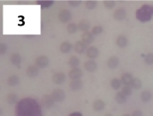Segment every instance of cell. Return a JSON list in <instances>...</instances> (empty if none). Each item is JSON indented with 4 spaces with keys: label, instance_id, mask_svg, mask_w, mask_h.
Returning a JSON list of instances; mask_svg holds the SVG:
<instances>
[{
    "label": "cell",
    "instance_id": "cell-28",
    "mask_svg": "<svg viewBox=\"0 0 153 116\" xmlns=\"http://www.w3.org/2000/svg\"><path fill=\"white\" fill-rule=\"evenodd\" d=\"M121 80L120 79H113L112 80H111V87H112V89L114 90H118V89H120L121 88Z\"/></svg>",
    "mask_w": 153,
    "mask_h": 116
},
{
    "label": "cell",
    "instance_id": "cell-11",
    "mask_svg": "<svg viewBox=\"0 0 153 116\" xmlns=\"http://www.w3.org/2000/svg\"><path fill=\"white\" fill-rule=\"evenodd\" d=\"M39 67H37L36 65H31L27 67V75L30 78H34L36 76L39 75L40 70H39Z\"/></svg>",
    "mask_w": 153,
    "mask_h": 116
},
{
    "label": "cell",
    "instance_id": "cell-34",
    "mask_svg": "<svg viewBox=\"0 0 153 116\" xmlns=\"http://www.w3.org/2000/svg\"><path fill=\"white\" fill-rule=\"evenodd\" d=\"M145 62L146 64L148 65H152L153 64V54L152 53H149L145 56Z\"/></svg>",
    "mask_w": 153,
    "mask_h": 116
},
{
    "label": "cell",
    "instance_id": "cell-27",
    "mask_svg": "<svg viewBox=\"0 0 153 116\" xmlns=\"http://www.w3.org/2000/svg\"><path fill=\"white\" fill-rule=\"evenodd\" d=\"M131 85H132V87H133L134 89H135V90H139V89L141 88V86H142V82H141V80H140L139 79L135 78V79H134L133 83H132Z\"/></svg>",
    "mask_w": 153,
    "mask_h": 116
},
{
    "label": "cell",
    "instance_id": "cell-25",
    "mask_svg": "<svg viewBox=\"0 0 153 116\" xmlns=\"http://www.w3.org/2000/svg\"><path fill=\"white\" fill-rule=\"evenodd\" d=\"M8 84L10 86H16L19 84V78L16 75H11L8 79Z\"/></svg>",
    "mask_w": 153,
    "mask_h": 116
},
{
    "label": "cell",
    "instance_id": "cell-36",
    "mask_svg": "<svg viewBox=\"0 0 153 116\" xmlns=\"http://www.w3.org/2000/svg\"><path fill=\"white\" fill-rule=\"evenodd\" d=\"M7 52V45L5 44H0V53L1 55H4Z\"/></svg>",
    "mask_w": 153,
    "mask_h": 116
},
{
    "label": "cell",
    "instance_id": "cell-29",
    "mask_svg": "<svg viewBox=\"0 0 153 116\" xmlns=\"http://www.w3.org/2000/svg\"><path fill=\"white\" fill-rule=\"evenodd\" d=\"M18 101V97L16 94H9L7 97V102L9 104H15Z\"/></svg>",
    "mask_w": 153,
    "mask_h": 116
},
{
    "label": "cell",
    "instance_id": "cell-9",
    "mask_svg": "<svg viewBox=\"0 0 153 116\" xmlns=\"http://www.w3.org/2000/svg\"><path fill=\"white\" fill-rule=\"evenodd\" d=\"M65 78H66V76L64 73H62V72L55 73L52 76V81L56 84H61L64 82Z\"/></svg>",
    "mask_w": 153,
    "mask_h": 116
},
{
    "label": "cell",
    "instance_id": "cell-35",
    "mask_svg": "<svg viewBox=\"0 0 153 116\" xmlns=\"http://www.w3.org/2000/svg\"><path fill=\"white\" fill-rule=\"evenodd\" d=\"M69 5L72 6V7H77V6H79V5L81 4V1H78V0H70V1H69Z\"/></svg>",
    "mask_w": 153,
    "mask_h": 116
},
{
    "label": "cell",
    "instance_id": "cell-40",
    "mask_svg": "<svg viewBox=\"0 0 153 116\" xmlns=\"http://www.w3.org/2000/svg\"><path fill=\"white\" fill-rule=\"evenodd\" d=\"M123 116H131V115H124Z\"/></svg>",
    "mask_w": 153,
    "mask_h": 116
},
{
    "label": "cell",
    "instance_id": "cell-16",
    "mask_svg": "<svg viewBox=\"0 0 153 116\" xmlns=\"http://www.w3.org/2000/svg\"><path fill=\"white\" fill-rule=\"evenodd\" d=\"M98 52L99 51L97 50V48H96L95 46H91L87 50V56L88 58L93 60L94 58H96L98 56Z\"/></svg>",
    "mask_w": 153,
    "mask_h": 116
},
{
    "label": "cell",
    "instance_id": "cell-8",
    "mask_svg": "<svg viewBox=\"0 0 153 116\" xmlns=\"http://www.w3.org/2000/svg\"><path fill=\"white\" fill-rule=\"evenodd\" d=\"M49 59L47 57L45 56H40L36 59V66L40 67V68H44L46 67L49 65Z\"/></svg>",
    "mask_w": 153,
    "mask_h": 116
},
{
    "label": "cell",
    "instance_id": "cell-38",
    "mask_svg": "<svg viewBox=\"0 0 153 116\" xmlns=\"http://www.w3.org/2000/svg\"><path fill=\"white\" fill-rule=\"evenodd\" d=\"M69 116H83V115H82V114L80 113V112H74V113L69 114Z\"/></svg>",
    "mask_w": 153,
    "mask_h": 116
},
{
    "label": "cell",
    "instance_id": "cell-1",
    "mask_svg": "<svg viewBox=\"0 0 153 116\" xmlns=\"http://www.w3.org/2000/svg\"><path fill=\"white\" fill-rule=\"evenodd\" d=\"M137 19L141 21H147L153 16V7L151 5H144L137 11Z\"/></svg>",
    "mask_w": 153,
    "mask_h": 116
},
{
    "label": "cell",
    "instance_id": "cell-7",
    "mask_svg": "<svg viewBox=\"0 0 153 116\" xmlns=\"http://www.w3.org/2000/svg\"><path fill=\"white\" fill-rule=\"evenodd\" d=\"M82 75H83V73H82L81 68H79V67H77V68H72L69 72V77L72 80H74V79H80Z\"/></svg>",
    "mask_w": 153,
    "mask_h": 116
},
{
    "label": "cell",
    "instance_id": "cell-30",
    "mask_svg": "<svg viewBox=\"0 0 153 116\" xmlns=\"http://www.w3.org/2000/svg\"><path fill=\"white\" fill-rule=\"evenodd\" d=\"M97 6V2L96 1H93V0H88L86 2V7L89 10H92L93 9L96 8Z\"/></svg>",
    "mask_w": 153,
    "mask_h": 116
},
{
    "label": "cell",
    "instance_id": "cell-32",
    "mask_svg": "<svg viewBox=\"0 0 153 116\" xmlns=\"http://www.w3.org/2000/svg\"><path fill=\"white\" fill-rule=\"evenodd\" d=\"M121 93L125 96V97H128L132 94V89L130 86H128V85H125L122 89H121Z\"/></svg>",
    "mask_w": 153,
    "mask_h": 116
},
{
    "label": "cell",
    "instance_id": "cell-18",
    "mask_svg": "<svg viewBox=\"0 0 153 116\" xmlns=\"http://www.w3.org/2000/svg\"><path fill=\"white\" fill-rule=\"evenodd\" d=\"M119 58L115 56H113L109 58V60L107 61V66L110 68H115L116 67L119 65Z\"/></svg>",
    "mask_w": 153,
    "mask_h": 116
},
{
    "label": "cell",
    "instance_id": "cell-6",
    "mask_svg": "<svg viewBox=\"0 0 153 116\" xmlns=\"http://www.w3.org/2000/svg\"><path fill=\"white\" fill-rule=\"evenodd\" d=\"M41 103L45 108H51L54 104V100L51 95H45L41 99Z\"/></svg>",
    "mask_w": 153,
    "mask_h": 116
},
{
    "label": "cell",
    "instance_id": "cell-20",
    "mask_svg": "<svg viewBox=\"0 0 153 116\" xmlns=\"http://www.w3.org/2000/svg\"><path fill=\"white\" fill-rule=\"evenodd\" d=\"M90 27V22L87 20H81V21L78 23V28L83 31V32H87Z\"/></svg>",
    "mask_w": 153,
    "mask_h": 116
},
{
    "label": "cell",
    "instance_id": "cell-12",
    "mask_svg": "<svg viewBox=\"0 0 153 116\" xmlns=\"http://www.w3.org/2000/svg\"><path fill=\"white\" fill-rule=\"evenodd\" d=\"M74 50L76 53H79V54H82L84 53L87 50V44L82 41H77L74 44Z\"/></svg>",
    "mask_w": 153,
    "mask_h": 116
},
{
    "label": "cell",
    "instance_id": "cell-26",
    "mask_svg": "<svg viewBox=\"0 0 153 116\" xmlns=\"http://www.w3.org/2000/svg\"><path fill=\"white\" fill-rule=\"evenodd\" d=\"M67 30H68V33H75L77 32V30H78V26L76 25L75 23H69L68 26H67Z\"/></svg>",
    "mask_w": 153,
    "mask_h": 116
},
{
    "label": "cell",
    "instance_id": "cell-13",
    "mask_svg": "<svg viewBox=\"0 0 153 116\" xmlns=\"http://www.w3.org/2000/svg\"><path fill=\"white\" fill-rule=\"evenodd\" d=\"M121 83H123L125 85H131L132 83H133V80H134V77L133 75L129 73H125L121 75Z\"/></svg>",
    "mask_w": 153,
    "mask_h": 116
},
{
    "label": "cell",
    "instance_id": "cell-4",
    "mask_svg": "<svg viewBox=\"0 0 153 116\" xmlns=\"http://www.w3.org/2000/svg\"><path fill=\"white\" fill-rule=\"evenodd\" d=\"M84 67H85V69H86L87 72H89V73H92V72H94V71L97 69V62H96L94 60H92V59H89L87 62H85V63H84Z\"/></svg>",
    "mask_w": 153,
    "mask_h": 116
},
{
    "label": "cell",
    "instance_id": "cell-3",
    "mask_svg": "<svg viewBox=\"0 0 153 116\" xmlns=\"http://www.w3.org/2000/svg\"><path fill=\"white\" fill-rule=\"evenodd\" d=\"M51 97L54 102H63L65 99V93L61 89H55L52 91Z\"/></svg>",
    "mask_w": 153,
    "mask_h": 116
},
{
    "label": "cell",
    "instance_id": "cell-33",
    "mask_svg": "<svg viewBox=\"0 0 153 116\" xmlns=\"http://www.w3.org/2000/svg\"><path fill=\"white\" fill-rule=\"evenodd\" d=\"M103 32V27L101 26H93V28H92V33L93 34V35H99V34H101Z\"/></svg>",
    "mask_w": 153,
    "mask_h": 116
},
{
    "label": "cell",
    "instance_id": "cell-17",
    "mask_svg": "<svg viewBox=\"0 0 153 116\" xmlns=\"http://www.w3.org/2000/svg\"><path fill=\"white\" fill-rule=\"evenodd\" d=\"M73 45L72 44H70L69 42L64 41L60 45V50L62 53H64V54H67V53H69L71 50H72Z\"/></svg>",
    "mask_w": 153,
    "mask_h": 116
},
{
    "label": "cell",
    "instance_id": "cell-5",
    "mask_svg": "<svg viewBox=\"0 0 153 116\" xmlns=\"http://www.w3.org/2000/svg\"><path fill=\"white\" fill-rule=\"evenodd\" d=\"M126 16H127V11L124 8L117 9L113 14L114 19L116 21H122L126 18Z\"/></svg>",
    "mask_w": 153,
    "mask_h": 116
},
{
    "label": "cell",
    "instance_id": "cell-15",
    "mask_svg": "<svg viewBox=\"0 0 153 116\" xmlns=\"http://www.w3.org/2000/svg\"><path fill=\"white\" fill-rule=\"evenodd\" d=\"M128 39L125 35H119L116 39V44L121 47V48H124L128 45Z\"/></svg>",
    "mask_w": 153,
    "mask_h": 116
},
{
    "label": "cell",
    "instance_id": "cell-22",
    "mask_svg": "<svg viewBox=\"0 0 153 116\" xmlns=\"http://www.w3.org/2000/svg\"><path fill=\"white\" fill-rule=\"evenodd\" d=\"M92 107H93V109L95 111L98 112V111H101V110H103L105 108V102H104V101H102V100H97V101H95L93 102Z\"/></svg>",
    "mask_w": 153,
    "mask_h": 116
},
{
    "label": "cell",
    "instance_id": "cell-21",
    "mask_svg": "<svg viewBox=\"0 0 153 116\" xmlns=\"http://www.w3.org/2000/svg\"><path fill=\"white\" fill-rule=\"evenodd\" d=\"M69 65L72 68H77L80 65V59L76 56H72L69 60Z\"/></svg>",
    "mask_w": 153,
    "mask_h": 116
},
{
    "label": "cell",
    "instance_id": "cell-23",
    "mask_svg": "<svg viewBox=\"0 0 153 116\" xmlns=\"http://www.w3.org/2000/svg\"><path fill=\"white\" fill-rule=\"evenodd\" d=\"M152 98V95L151 93V91H144L141 94V100L144 102H147L149 101H151V99Z\"/></svg>",
    "mask_w": 153,
    "mask_h": 116
},
{
    "label": "cell",
    "instance_id": "cell-31",
    "mask_svg": "<svg viewBox=\"0 0 153 116\" xmlns=\"http://www.w3.org/2000/svg\"><path fill=\"white\" fill-rule=\"evenodd\" d=\"M104 5L106 9H111L115 7V2L112 1V0H105L104 1Z\"/></svg>",
    "mask_w": 153,
    "mask_h": 116
},
{
    "label": "cell",
    "instance_id": "cell-24",
    "mask_svg": "<svg viewBox=\"0 0 153 116\" xmlns=\"http://www.w3.org/2000/svg\"><path fill=\"white\" fill-rule=\"evenodd\" d=\"M115 101H116V102L117 103H119V104H122V103H124V102H126V101H127V97H125L121 92H118V93H116V95H115Z\"/></svg>",
    "mask_w": 153,
    "mask_h": 116
},
{
    "label": "cell",
    "instance_id": "cell-39",
    "mask_svg": "<svg viewBox=\"0 0 153 116\" xmlns=\"http://www.w3.org/2000/svg\"><path fill=\"white\" fill-rule=\"evenodd\" d=\"M105 116H113V115H111V114H106Z\"/></svg>",
    "mask_w": 153,
    "mask_h": 116
},
{
    "label": "cell",
    "instance_id": "cell-19",
    "mask_svg": "<svg viewBox=\"0 0 153 116\" xmlns=\"http://www.w3.org/2000/svg\"><path fill=\"white\" fill-rule=\"evenodd\" d=\"M10 62L14 66H18L22 62V57L18 53H14L10 57Z\"/></svg>",
    "mask_w": 153,
    "mask_h": 116
},
{
    "label": "cell",
    "instance_id": "cell-10",
    "mask_svg": "<svg viewBox=\"0 0 153 116\" xmlns=\"http://www.w3.org/2000/svg\"><path fill=\"white\" fill-rule=\"evenodd\" d=\"M94 35L91 32L87 31V32H84L83 34L81 35V39H82V42H84L86 44H92V42L94 41Z\"/></svg>",
    "mask_w": 153,
    "mask_h": 116
},
{
    "label": "cell",
    "instance_id": "cell-2",
    "mask_svg": "<svg viewBox=\"0 0 153 116\" xmlns=\"http://www.w3.org/2000/svg\"><path fill=\"white\" fill-rule=\"evenodd\" d=\"M71 18H72V14L69 9H62L58 14V19L63 23L69 21Z\"/></svg>",
    "mask_w": 153,
    "mask_h": 116
},
{
    "label": "cell",
    "instance_id": "cell-14",
    "mask_svg": "<svg viewBox=\"0 0 153 116\" xmlns=\"http://www.w3.org/2000/svg\"><path fill=\"white\" fill-rule=\"evenodd\" d=\"M69 87L73 91H79L83 87V82L81 79H74L69 84Z\"/></svg>",
    "mask_w": 153,
    "mask_h": 116
},
{
    "label": "cell",
    "instance_id": "cell-37",
    "mask_svg": "<svg viewBox=\"0 0 153 116\" xmlns=\"http://www.w3.org/2000/svg\"><path fill=\"white\" fill-rule=\"evenodd\" d=\"M132 116H143V113H142V111H140V110H134V112H133V115Z\"/></svg>",
    "mask_w": 153,
    "mask_h": 116
}]
</instances>
